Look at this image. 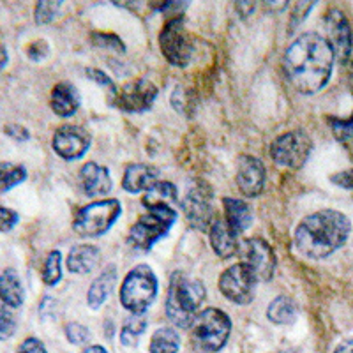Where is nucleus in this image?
Here are the masks:
<instances>
[{"label":"nucleus","mask_w":353,"mask_h":353,"mask_svg":"<svg viewBox=\"0 0 353 353\" xmlns=\"http://www.w3.org/2000/svg\"><path fill=\"white\" fill-rule=\"evenodd\" d=\"M334 59L336 55L327 37L305 32L286 48L283 65L293 88L302 94H316L329 83Z\"/></svg>","instance_id":"obj_1"},{"label":"nucleus","mask_w":353,"mask_h":353,"mask_svg":"<svg viewBox=\"0 0 353 353\" xmlns=\"http://www.w3.org/2000/svg\"><path fill=\"white\" fill-rule=\"evenodd\" d=\"M352 223L337 210H320L305 216L295 230V248L311 260H323L346 244Z\"/></svg>","instance_id":"obj_2"},{"label":"nucleus","mask_w":353,"mask_h":353,"mask_svg":"<svg viewBox=\"0 0 353 353\" xmlns=\"http://www.w3.org/2000/svg\"><path fill=\"white\" fill-rule=\"evenodd\" d=\"M205 297H207V290L200 279L175 272L170 279L168 295H166V316L179 329H188L196 318L198 309L203 304Z\"/></svg>","instance_id":"obj_3"},{"label":"nucleus","mask_w":353,"mask_h":353,"mask_svg":"<svg viewBox=\"0 0 353 353\" xmlns=\"http://www.w3.org/2000/svg\"><path fill=\"white\" fill-rule=\"evenodd\" d=\"M230 334H232V320L225 311L216 307L200 311L189 327L191 345L198 353H217L225 348Z\"/></svg>","instance_id":"obj_4"},{"label":"nucleus","mask_w":353,"mask_h":353,"mask_svg":"<svg viewBox=\"0 0 353 353\" xmlns=\"http://www.w3.org/2000/svg\"><path fill=\"white\" fill-rule=\"evenodd\" d=\"M157 297V277L149 265H138L124 277L121 304L131 314H145Z\"/></svg>","instance_id":"obj_5"},{"label":"nucleus","mask_w":353,"mask_h":353,"mask_svg":"<svg viewBox=\"0 0 353 353\" xmlns=\"http://www.w3.org/2000/svg\"><path fill=\"white\" fill-rule=\"evenodd\" d=\"M175 221L176 212L170 207L149 209V212H145L129 230V245L134 251L147 253L154 248L156 242H159L172 230Z\"/></svg>","instance_id":"obj_6"},{"label":"nucleus","mask_w":353,"mask_h":353,"mask_svg":"<svg viewBox=\"0 0 353 353\" xmlns=\"http://www.w3.org/2000/svg\"><path fill=\"white\" fill-rule=\"evenodd\" d=\"M122 205L119 200H99L88 203L78 210L72 230L80 237H101L105 235L115 221L121 217Z\"/></svg>","instance_id":"obj_7"},{"label":"nucleus","mask_w":353,"mask_h":353,"mask_svg":"<svg viewBox=\"0 0 353 353\" xmlns=\"http://www.w3.org/2000/svg\"><path fill=\"white\" fill-rule=\"evenodd\" d=\"M159 46L166 61L176 68H185L194 53V43L188 32L184 17L172 18L159 34Z\"/></svg>","instance_id":"obj_8"},{"label":"nucleus","mask_w":353,"mask_h":353,"mask_svg":"<svg viewBox=\"0 0 353 353\" xmlns=\"http://www.w3.org/2000/svg\"><path fill=\"white\" fill-rule=\"evenodd\" d=\"M313 149V143L304 131H290L277 137L270 145V157L274 163L286 168L299 170L304 166L309 154Z\"/></svg>","instance_id":"obj_9"},{"label":"nucleus","mask_w":353,"mask_h":353,"mask_svg":"<svg viewBox=\"0 0 353 353\" xmlns=\"http://www.w3.org/2000/svg\"><path fill=\"white\" fill-rule=\"evenodd\" d=\"M256 285L258 279L242 261L228 267L219 277V292L223 293V297L239 305L253 302Z\"/></svg>","instance_id":"obj_10"},{"label":"nucleus","mask_w":353,"mask_h":353,"mask_svg":"<svg viewBox=\"0 0 353 353\" xmlns=\"http://www.w3.org/2000/svg\"><path fill=\"white\" fill-rule=\"evenodd\" d=\"M242 263L248 265L249 270L254 274L258 283H267L272 279L276 272V254L263 239H249L241 248Z\"/></svg>","instance_id":"obj_11"},{"label":"nucleus","mask_w":353,"mask_h":353,"mask_svg":"<svg viewBox=\"0 0 353 353\" xmlns=\"http://www.w3.org/2000/svg\"><path fill=\"white\" fill-rule=\"evenodd\" d=\"M157 97V88L150 81L134 80L122 87L121 90L113 92V99H115V106L121 108L122 112L128 113H141L147 112L150 106L154 105V101Z\"/></svg>","instance_id":"obj_12"},{"label":"nucleus","mask_w":353,"mask_h":353,"mask_svg":"<svg viewBox=\"0 0 353 353\" xmlns=\"http://www.w3.org/2000/svg\"><path fill=\"white\" fill-rule=\"evenodd\" d=\"M325 32L327 41L332 46L334 55L345 64L352 57V28H350L348 18L339 9H330L325 17Z\"/></svg>","instance_id":"obj_13"},{"label":"nucleus","mask_w":353,"mask_h":353,"mask_svg":"<svg viewBox=\"0 0 353 353\" xmlns=\"http://www.w3.org/2000/svg\"><path fill=\"white\" fill-rule=\"evenodd\" d=\"M90 143H92L90 134L78 125H62L53 134V150L65 161L83 157Z\"/></svg>","instance_id":"obj_14"},{"label":"nucleus","mask_w":353,"mask_h":353,"mask_svg":"<svg viewBox=\"0 0 353 353\" xmlns=\"http://www.w3.org/2000/svg\"><path fill=\"white\" fill-rule=\"evenodd\" d=\"M182 210L189 225L198 230H207L212 225V201L205 188H193L182 200Z\"/></svg>","instance_id":"obj_15"},{"label":"nucleus","mask_w":353,"mask_h":353,"mask_svg":"<svg viewBox=\"0 0 353 353\" xmlns=\"http://www.w3.org/2000/svg\"><path fill=\"white\" fill-rule=\"evenodd\" d=\"M237 185L244 196H260L265 188V166L258 157L241 156L237 165Z\"/></svg>","instance_id":"obj_16"},{"label":"nucleus","mask_w":353,"mask_h":353,"mask_svg":"<svg viewBox=\"0 0 353 353\" xmlns=\"http://www.w3.org/2000/svg\"><path fill=\"white\" fill-rule=\"evenodd\" d=\"M78 179H80V188L83 194L90 198L106 196L112 191V176L108 170L97 163H87L81 166Z\"/></svg>","instance_id":"obj_17"},{"label":"nucleus","mask_w":353,"mask_h":353,"mask_svg":"<svg viewBox=\"0 0 353 353\" xmlns=\"http://www.w3.org/2000/svg\"><path fill=\"white\" fill-rule=\"evenodd\" d=\"M210 245L217 256L232 258L239 251V233L226 223V219H214L209 228Z\"/></svg>","instance_id":"obj_18"},{"label":"nucleus","mask_w":353,"mask_h":353,"mask_svg":"<svg viewBox=\"0 0 353 353\" xmlns=\"http://www.w3.org/2000/svg\"><path fill=\"white\" fill-rule=\"evenodd\" d=\"M159 170L149 165H129L125 168L124 176H122V188L128 193H141V191H149L157 182Z\"/></svg>","instance_id":"obj_19"},{"label":"nucleus","mask_w":353,"mask_h":353,"mask_svg":"<svg viewBox=\"0 0 353 353\" xmlns=\"http://www.w3.org/2000/svg\"><path fill=\"white\" fill-rule=\"evenodd\" d=\"M50 106L59 117H71L80 108V92L69 81L57 83L50 96Z\"/></svg>","instance_id":"obj_20"},{"label":"nucleus","mask_w":353,"mask_h":353,"mask_svg":"<svg viewBox=\"0 0 353 353\" xmlns=\"http://www.w3.org/2000/svg\"><path fill=\"white\" fill-rule=\"evenodd\" d=\"M101 251L92 244H80L69 251L68 260V270L72 274H88L92 272L99 265Z\"/></svg>","instance_id":"obj_21"},{"label":"nucleus","mask_w":353,"mask_h":353,"mask_svg":"<svg viewBox=\"0 0 353 353\" xmlns=\"http://www.w3.org/2000/svg\"><path fill=\"white\" fill-rule=\"evenodd\" d=\"M117 281V272H115V267L110 265L108 269L103 270L99 276L96 277L92 281V285L88 286V292H87V304L88 307L92 309V311H97L101 305L105 304L106 299H108L110 292L113 290V285Z\"/></svg>","instance_id":"obj_22"},{"label":"nucleus","mask_w":353,"mask_h":353,"mask_svg":"<svg viewBox=\"0 0 353 353\" xmlns=\"http://www.w3.org/2000/svg\"><path fill=\"white\" fill-rule=\"evenodd\" d=\"M226 214V223L232 226L237 233L245 232L253 223V212L245 201L237 200V198H225L223 200Z\"/></svg>","instance_id":"obj_23"},{"label":"nucleus","mask_w":353,"mask_h":353,"mask_svg":"<svg viewBox=\"0 0 353 353\" xmlns=\"http://www.w3.org/2000/svg\"><path fill=\"white\" fill-rule=\"evenodd\" d=\"M0 295H2V304L9 307H20L23 304V286H21L20 277L14 269H4L0 277Z\"/></svg>","instance_id":"obj_24"},{"label":"nucleus","mask_w":353,"mask_h":353,"mask_svg":"<svg viewBox=\"0 0 353 353\" xmlns=\"http://www.w3.org/2000/svg\"><path fill=\"white\" fill-rule=\"evenodd\" d=\"M297 305L290 297H276L267 307V318L276 325H292L297 320Z\"/></svg>","instance_id":"obj_25"},{"label":"nucleus","mask_w":353,"mask_h":353,"mask_svg":"<svg viewBox=\"0 0 353 353\" xmlns=\"http://www.w3.org/2000/svg\"><path fill=\"white\" fill-rule=\"evenodd\" d=\"M176 201V188L172 182H156L149 191H145L141 203L147 209H159L170 207V203Z\"/></svg>","instance_id":"obj_26"},{"label":"nucleus","mask_w":353,"mask_h":353,"mask_svg":"<svg viewBox=\"0 0 353 353\" xmlns=\"http://www.w3.org/2000/svg\"><path fill=\"white\" fill-rule=\"evenodd\" d=\"M181 348V337L172 327H161L150 337V353H176Z\"/></svg>","instance_id":"obj_27"},{"label":"nucleus","mask_w":353,"mask_h":353,"mask_svg":"<svg viewBox=\"0 0 353 353\" xmlns=\"http://www.w3.org/2000/svg\"><path fill=\"white\" fill-rule=\"evenodd\" d=\"M145 329H147V320L143 314H131L122 325L121 343L128 348H134L138 345V337L145 332Z\"/></svg>","instance_id":"obj_28"},{"label":"nucleus","mask_w":353,"mask_h":353,"mask_svg":"<svg viewBox=\"0 0 353 353\" xmlns=\"http://www.w3.org/2000/svg\"><path fill=\"white\" fill-rule=\"evenodd\" d=\"M62 279V254L59 251H52L44 261L43 281L44 285L55 286Z\"/></svg>","instance_id":"obj_29"},{"label":"nucleus","mask_w":353,"mask_h":353,"mask_svg":"<svg viewBox=\"0 0 353 353\" xmlns=\"http://www.w3.org/2000/svg\"><path fill=\"white\" fill-rule=\"evenodd\" d=\"M27 179V170L20 165H2V193L21 184Z\"/></svg>","instance_id":"obj_30"},{"label":"nucleus","mask_w":353,"mask_h":353,"mask_svg":"<svg viewBox=\"0 0 353 353\" xmlns=\"http://www.w3.org/2000/svg\"><path fill=\"white\" fill-rule=\"evenodd\" d=\"M332 134L339 143H353V115L350 119H329Z\"/></svg>","instance_id":"obj_31"},{"label":"nucleus","mask_w":353,"mask_h":353,"mask_svg":"<svg viewBox=\"0 0 353 353\" xmlns=\"http://www.w3.org/2000/svg\"><path fill=\"white\" fill-rule=\"evenodd\" d=\"M61 2H37L36 4V21L41 25H46L55 20L61 9Z\"/></svg>","instance_id":"obj_32"},{"label":"nucleus","mask_w":353,"mask_h":353,"mask_svg":"<svg viewBox=\"0 0 353 353\" xmlns=\"http://www.w3.org/2000/svg\"><path fill=\"white\" fill-rule=\"evenodd\" d=\"M17 330V320H14V314H12L11 307L6 304H2V314H0V337L2 339H9V337L14 334Z\"/></svg>","instance_id":"obj_33"},{"label":"nucleus","mask_w":353,"mask_h":353,"mask_svg":"<svg viewBox=\"0 0 353 353\" xmlns=\"http://www.w3.org/2000/svg\"><path fill=\"white\" fill-rule=\"evenodd\" d=\"M65 337H68V341L74 346H81L88 341V329L81 323H68L65 325Z\"/></svg>","instance_id":"obj_34"},{"label":"nucleus","mask_w":353,"mask_h":353,"mask_svg":"<svg viewBox=\"0 0 353 353\" xmlns=\"http://www.w3.org/2000/svg\"><path fill=\"white\" fill-rule=\"evenodd\" d=\"M94 41L97 46H106V48H113L117 52H124V44L113 34H94Z\"/></svg>","instance_id":"obj_35"},{"label":"nucleus","mask_w":353,"mask_h":353,"mask_svg":"<svg viewBox=\"0 0 353 353\" xmlns=\"http://www.w3.org/2000/svg\"><path fill=\"white\" fill-rule=\"evenodd\" d=\"M87 77L90 78V80L92 81H96L97 85H101V87H106V88H110V90H112V92H115L117 88H115V85H113V81L110 80L108 77H106L105 72L101 71V69H87Z\"/></svg>","instance_id":"obj_36"},{"label":"nucleus","mask_w":353,"mask_h":353,"mask_svg":"<svg viewBox=\"0 0 353 353\" xmlns=\"http://www.w3.org/2000/svg\"><path fill=\"white\" fill-rule=\"evenodd\" d=\"M18 353H48L37 337H27L18 348Z\"/></svg>","instance_id":"obj_37"},{"label":"nucleus","mask_w":353,"mask_h":353,"mask_svg":"<svg viewBox=\"0 0 353 353\" xmlns=\"http://www.w3.org/2000/svg\"><path fill=\"white\" fill-rule=\"evenodd\" d=\"M18 223V214L11 209L2 207L0 209V225H2V232H9L12 226Z\"/></svg>","instance_id":"obj_38"},{"label":"nucleus","mask_w":353,"mask_h":353,"mask_svg":"<svg viewBox=\"0 0 353 353\" xmlns=\"http://www.w3.org/2000/svg\"><path fill=\"white\" fill-rule=\"evenodd\" d=\"M28 57L32 59V61H41L44 57L48 55V44L44 43V41H34L27 50Z\"/></svg>","instance_id":"obj_39"},{"label":"nucleus","mask_w":353,"mask_h":353,"mask_svg":"<svg viewBox=\"0 0 353 353\" xmlns=\"http://www.w3.org/2000/svg\"><path fill=\"white\" fill-rule=\"evenodd\" d=\"M6 134L17 141H27L28 138H30V132H28L27 129L21 128V125H14V124L6 125Z\"/></svg>","instance_id":"obj_40"},{"label":"nucleus","mask_w":353,"mask_h":353,"mask_svg":"<svg viewBox=\"0 0 353 353\" xmlns=\"http://www.w3.org/2000/svg\"><path fill=\"white\" fill-rule=\"evenodd\" d=\"M332 181L337 182L341 188H353V172H341L332 176Z\"/></svg>","instance_id":"obj_41"},{"label":"nucleus","mask_w":353,"mask_h":353,"mask_svg":"<svg viewBox=\"0 0 353 353\" xmlns=\"http://www.w3.org/2000/svg\"><path fill=\"white\" fill-rule=\"evenodd\" d=\"M334 353H353V337H350V339L343 341L341 345L334 350Z\"/></svg>","instance_id":"obj_42"},{"label":"nucleus","mask_w":353,"mask_h":353,"mask_svg":"<svg viewBox=\"0 0 353 353\" xmlns=\"http://www.w3.org/2000/svg\"><path fill=\"white\" fill-rule=\"evenodd\" d=\"M83 353H108V352H106V350L103 348V346H99V345H94V346H88V348L85 350Z\"/></svg>","instance_id":"obj_43"},{"label":"nucleus","mask_w":353,"mask_h":353,"mask_svg":"<svg viewBox=\"0 0 353 353\" xmlns=\"http://www.w3.org/2000/svg\"><path fill=\"white\" fill-rule=\"evenodd\" d=\"M348 81H350V90L353 94V61L350 62V72H348Z\"/></svg>","instance_id":"obj_44"},{"label":"nucleus","mask_w":353,"mask_h":353,"mask_svg":"<svg viewBox=\"0 0 353 353\" xmlns=\"http://www.w3.org/2000/svg\"><path fill=\"white\" fill-rule=\"evenodd\" d=\"M2 68H6V48L2 46Z\"/></svg>","instance_id":"obj_45"},{"label":"nucleus","mask_w":353,"mask_h":353,"mask_svg":"<svg viewBox=\"0 0 353 353\" xmlns=\"http://www.w3.org/2000/svg\"><path fill=\"white\" fill-rule=\"evenodd\" d=\"M279 353H297V352H290V350H286V352H279Z\"/></svg>","instance_id":"obj_46"}]
</instances>
